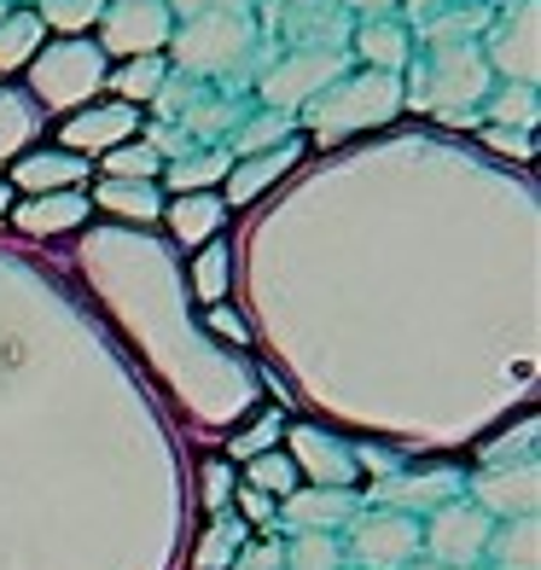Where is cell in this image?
<instances>
[{"label": "cell", "instance_id": "15", "mask_svg": "<svg viewBox=\"0 0 541 570\" xmlns=\"http://www.w3.org/2000/svg\"><path fill=\"white\" fill-rule=\"evenodd\" d=\"M94 210V198L82 187H65V193H36L30 204H12V222L23 233H70V227H82Z\"/></svg>", "mask_w": 541, "mask_h": 570}, {"label": "cell", "instance_id": "36", "mask_svg": "<svg viewBox=\"0 0 541 570\" xmlns=\"http://www.w3.org/2000/svg\"><path fill=\"white\" fill-rule=\"evenodd\" d=\"M483 140L495 146L501 158H512V164H530V158H535V140L519 135V128H483Z\"/></svg>", "mask_w": 541, "mask_h": 570}, {"label": "cell", "instance_id": "31", "mask_svg": "<svg viewBox=\"0 0 541 570\" xmlns=\"http://www.w3.org/2000/svg\"><path fill=\"white\" fill-rule=\"evenodd\" d=\"M99 12H106V0H36V18L59 36H82L88 23H99Z\"/></svg>", "mask_w": 541, "mask_h": 570}, {"label": "cell", "instance_id": "20", "mask_svg": "<svg viewBox=\"0 0 541 570\" xmlns=\"http://www.w3.org/2000/svg\"><path fill=\"white\" fill-rule=\"evenodd\" d=\"M454 472L449 465H431V472H420V478H402V483H378L373 495L391 507V512H407V507H443V501H454Z\"/></svg>", "mask_w": 541, "mask_h": 570}, {"label": "cell", "instance_id": "29", "mask_svg": "<svg viewBox=\"0 0 541 570\" xmlns=\"http://www.w3.org/2000/svg\"><path fill=\"white\" fill-rule=\"evenodd\" d=\"M245 478H250L245 489H263V495H274V501H286L292 489H303V472H297V465H292V454H279V449H268V454H256Z\"/></svg>", "mask_w": 541, "mask_h": 570}, {"label": "cell", "instance_id": "14", "mask_svg": "<svg viewBox=\"0 0 541 570\" xmlns=\"http://www.w3.org/2000/svg\"><path fill=\"white\" fill-rule=\"evenodd\" d=\"M350 47L361 59H367V70H384V76H402L407 59H414V30L396 18H361L350 30Z\"/></svg>", "mask_w": 541, "mask_h": 570}, {"label": "cell", "instance_id": "45", "mask_svg": "<svg viewBox=\"0 0 541 570\" xmlns=\"http://www.w3.org/2000/svg\"><path fill=\"white\" fill-rule=\"evenodd\" d=\"M425 570H460V564H425Z\"/></svg>", "mask_w": 541, "mask_h": 570}, {"label": "cell", "instance_id": "1", "mask_svg": "<svg viewBox=\"0 0 541 570\" xmlns=\"http://www.w3.org/2000/svg\"><path fill=\"white\" fill-rule=\"evenodd\" d=\"M263 53V30H256V12H204L187 18L169 36V70L193 76V82H234L245 76Z\"/></svg>", "mask_w": 541, "mask_h": 570}, {"label": "cell", "instance_id": "43", "mask_svg": "<svg viewBox=\"0 0 541 570\" xmlns=\"http://www.w3.org/2000/svg\"><path fill=\"white\" fill-rule=\"evenodd\" d=\"M407 7V18H420V23H431L436 12H443V0H402Z\"/></svg>", "mask_w": 541, "mask_h": 570}, {"label": "cell", "instance_id": "33", "mask_svg": "<svg viewBox=\"0 0 541 570\" xmlns=\"http://www.w3.org/2000/svg\"><path fill=\"white\" fill-rule=\"evenodd\" d=\"M279 431H286V420H279V413L268 407L263 420H256V425H245V431L234 436V443H227V454H234V460H256V454H268V449L279 443Z\"/></svg>", "mask_w": 541, "mask_h": 570}, {"label": "cell", "instance_id": "44", "mask_svg": "<svg viewBox=\"0 0 541 570\" xmlns=\"http://www.w3.org/2000/svg\"><path fill=\"white\" fill-rule=\"evenodd\" d=\"M12 204H18V193L7 187V180H0V216H7V210H12Z\"/></svg>", "mask_w": 541, "mask_h": 570}, {"label": "cell", "instance_id": "35", "mask_svg": "<svg viewBox=\"0 0 541 570\" xmlns=\"http://www.w3.org/2000/svg\"><path fill=\"white\" fill-rule=\"evenodd\" d=\"M227 501H234V472H227V460H210L204 465V507L227 512Z\"/></svg>", "mask_w": 541, "mask_h": 570}, {"label": "cell", "instance_id": "7", "mask_svg": "<svg viewBox=\"0 0 541 570\" xmlns=\"http://www.w3.org/2000/svg\"><path fill=\"white\" fill-rule=\"evenodd\" d=\"M420 541L443 559V564H460L466 570L472 559L489 553V541H495V530H489V512L483 507H466V501H443L431 512V530H420Z\"/></svg>", "mask_w": 541, "mask_h": 570}, {"label": "cell", "instance_id": "5", "mask_svg": "<svg viewBox=\"0 0 541 570\" xmlns=\"http://www.w3.org/2000/svg\"><path fill=\"white\" fill-rule=\"evenodd\" d=\"M338 76H350V47H286V53L256 76V94H263L268 111H297L321 88L338 82Z\"/></svg>", "mask_w": 541, "mask_h": 570}, {"label": "cell", "instance_id": "37", "mask_svg": "<svg viewBox=\"0 0 541 570\" xmlns=\"http://www.w3.org/2000/svg\"><path fill=\"white\" fill-rule=\"evenodd\" d=\"M164 7H169V18L187 23V18H204V12H245L250 0H164Z\"/></svg>", "mask_w": 541, "mask_h": 570}, {"label": "cell", "instance_id": "28", "mask_svg": "<svg viewBox=\"0 0 541 570\" xmlns=\"http://www.w3.org/2000/svg\"><path fill=\"white\" fill-rule=\"evenodd\" d=\"M227 279H234V245L210 239V245L198 250V263H193V285H198L204 303H222L227 297Z\"/></svg>", "mask_w": 541, "mask_h": 570}, {"label": "cell", "instance_id": "16", "mask_svg": "<svg viewBox=\"0 0 541 570\" xmlns=\"http://www.w3.org/2000/svg\"><path fill=\"white\" fill-rule=\"evenodd\" d=\"M478 489V507L483 512H524L530 518V507H535V460H519V465H489V472L472 483Z\"/></svg>", "mask_w": 541, "mask_h": 570}, {"label": "cell", "instance_id": "34", "mask_svg": "<svg viewBox=\"0 0 541 570\" xmlns=\"http://www.w3.org/2000/svg\"><path fill=\"white\" fill-rule=\"evenodd\" d=\"M489 548H495L506 564H519V570H535V524L524 518L519 524V535H501V541H489Z\"/></svg>", "mask_w": 541, "mask_h": 570}, {"label": "cell", "instance_id": "10", "mask_svg": "<svg viewBox=\"0 0 541 570\" xmlns=\"http://www.w3.org/2000/svg\"><path fill=\"white\" fill-rule=\"evenodd\" d=\"M297 158H303V140L292 135V140H279L274 151H256V158H234L227 164V187H222V204L227 210H245V204L263 193V187H274L279 175H292L297 169Z\"/></svg>", "mask_w": 541, "mask_h": 570}, {"label": "cell", "instance_id": "32", "mask_svg": "<svg viewBox=\"0 0 541 570\" xmlns=\"http://www.w3.org/2000/svg\"><path fill=\"white\" fill-rule=\"evenodd\" d=\"M286 570H338V541H332L326 530L297 535L292 553H286Z\"/></svg>", "mask_w": 541, "mask_h": 570}, {"label": "cell", "instance_id": "25", "mask_svg": "<svg viewBox=\"0 0 541 570\" xmlns=\"http://www.w3.org/2000/svg\"><path fill=\"white\" fill-rule=\"evenodd\" d=\"M279 140H292V111H256L227 135V158H256V151H274Z\"/></svg>", "mask_w": 541, "mask_h": 570}, {"label": "cell", "instance_id": "8", "mask_svg": "<svg viewBox=\"0 0 541 570\" xmlns=\"http://www.w3.org/2000/svg\"><path fill=\"white\" fill-rule=\"evenodd\" d=\"M292 465L315 478V489H350V483H355V454H350V443H338L332 431L308 425V420L292 425Z\"/></svg>", "mask_w": 541, "mask_h": 570}, {"label": "cell", "instance_id": "42", "mask_svg": "<svg viewBox=\"0 0 541 570\" xmlns=\"http://www.w3.org/2000/svg\"><path fill=\"white\" fill-rule=\"evenodd\" d=\"M332 7L338 12H391L396 0H332Z\"/></svg>", "mask_w": 541, "mask_h": 570}, {"label": "cell", "instance_id": "46", "mask_svg": "<svg viewBox=\"0 0 541 570\" xmlns=\"http://www.w3.org/2000/svg\"><path fill=\"white\" fill-rule=\"evenodd\" d=\"M274 7H292V0H274Z\"/></svg>", "mask_w": 541, "mask_h": 570}, {"label": "cell", "instance_id": "22", "mask_svg": "<svg viewBox=\"0 0 541 570\" xmlns=\"http://www.w3.org/2000/svg\"><path fill=\"white\" fill-rule=\"evenodd\" d=\"M47 41V23L36 18V7H7L0 12V70H23Z\"/></svg>", "mask_w": 541, "mask_h": 570}, {"label": "cell", "instance_id": "4", "mask_svg": "<svg viewBox=\"0 0 541 570\" xmlns=\"http://www.w3.org/2000/svg\"><path fill=\"white\" fill-rule=\"evenodd\" d=\"M489 94V53L478 41H449L431 47V65L414 76V94H402L414 111L449 117V111H472Z\"/></svg>", "mask_w": 541, "mask_h": 570}, {"label": "cell", "instance_id": "12", "mask_svg": "<svg viewBox=\"0 0 541 570\" xmlns=\"http://www.w3.org/2000/svg\"><path fill=\"white\" fill-rule=\"evenodd\" d=\"M88 180V158H76L65 146H30L23 158H12V180L7 187L18 193H65V187H82Z\"/></svg>", "mask_w": 541, "mask_h": 570}, {"label": "cell", "instance_id": "13", "mask_svg": "<svg viewBox=\"0 0 541 570\" xmlns=\"http://www.w3.org/2000/svg\"><path fill=\"white\" fill-rule=\"evenodd\" d=\"M355 553L367 559V564H407L420 553V518H407V512H373V518H361V530H355Z\"/></svg>", "mask_w": 541, "mask_h": 570}, {"label": "cell", "instance_id": "26", "mask_svg": "<svg viewBox=\"0 0 541 570\" xmlns=\"http://www.w3.org/2000/svg\"><path fill=\"white\" fill-rule=\"evenodd\" d=\"M478 117H489V128H519V135H530L535 128V88L530 82H506L495 94H483Z\"/></svg>", "mask_w": 541, "mask_h": 570}, {"label": "cell", "instance_id": "19", "mask_svg": "<svg viewBox=\"0 0 541 570\" xmlns=\"http://www.w3.org/2000/svg\"><path fill=\"white\" fill-rule=\"evenodd\" d=\"M47 128V111L36 106L23 88H0V164L23 158L36 146V135Z\"/></svg>", "mask_w": 541, "mask_h": 570}, {"label": "cell", "instance_id": "2", "mask_svg": "<svg viewBox=\"0 0 541 570\" xmlns=\"http://www.w3.org/2000/svg\"><path fill=\"white\" fill-rule=\"evenodd\" d=\"M303 111H308V135L338 146V140L361 135V128H384L402 111V76H384V70L338 76V82L321 88Z\"/></svg>", "mask_w": 541, "mask_h": 570}, {"label": "cell", "instance_id": "30", "mask_svg": "<svg viewBox=\"0 0 541 570\" xmlns=\"http://www.w3.org/2000/svg\"><path fill=\"white\" fill-rule=\"evenodd\" d=\"M99 164H106V180H158V175H164V158H158L146 140H122V146H111Z\"/></svg>", "mask_w": 541, "mask_h": 570}, {"label": "cell", "instance_id": "3", "mask_svg": "<svg viewBox=\"0 0 541 570\" xmlns=\"http://www.w3.org/2000/svg\"><path fill=\"white\" fill-rule=\"evenodd\" d=\"M30 99L47 111H70V106H88V99L106 88V53H99V41H82V36H65L53 41L47 53H36L30 65Z\"/></svg>", "mask_w": 541, "mask_h": 570}, {"label": "cell", "instance_id": "24", "mask_svg": "<svg viewBox=\"0 0 541 570\" xmlns=\"http://www.w3.org/2000/svg\"><path fill=\"white\" fill-rule=\"evenodd\" d=\"M164 76H169V59H158V53H146V59H128V65H117L106 82L117 88V99L122 106H151V94L164 88Z\"/></svg>", "mask_w": 541, "mask_h": 570}, {"label": "cell", "instance_id": "9", "mask_svg": "<svg viewBox=\"0 0 541 570\" xmlns=\"http://www.w3.org/2000/svg\"><path fill=\"white\" fill-rule=\"evenodd\" d=\"M140 135V111L122 106V99H99L94 111H76L65 128H59V146L65 151H111L122 140Z\"/></svg>", "mask_w": 541, "mask_h": 570}, {"label": "cell", "instance_id": "18", "mask_svg": "<svg viewBox=\"0 0 541 570\" xmlns=\"http://www.w3.org/2000/svg\"><path fill=\"white\" fill-rule=\"evenodd\" d=\"M164 216L180 245H210L227 222V204H222V193H180L175 204H164Z\"/></svg>", "mask_w": 541, "mask_h": 570}, {"label": "cell", "instance_id": "11", "mask_svg": "<svg viewBox=\"0 0 541 570\" xmlns=\"http://www.w3.org/2000/svg\"><path fill=\"white\" fill-rule=\"evenodd\" d=\"M355 512H361V495H355V489H292V495H286V507L274 512V530L286 524V530L308 535V530L350 524Z\"/></svg>", "mask_w": 541, "mask_h": 570}, {"label": "cell", "instance_id": "40", "mask_svg": "<svg viewBox=\"0 0 541 570\" xmlns=\"http://www.w3.org/2000/svg\"><path fill=\"white\" fill-rule=\"evenodd\" d=\"M210 326H216V332H227L234 344H245V338H250V332H245V321L234 315V308H210Z\"/></svg>", "mask_w": 541, "mask_h": 570}, {"label": "cell", "instance_id": "17", "mask_svg": "<svg viewBox=\"0 0 541 570\" xmlns=\"http://www.w3.org/2000/svg\"><path fill=\"white\" fill-rule=\"evenodd\" d=\"M180 122V135L187 140H204V146H216V140H227L234 128L245 122V111H239V99H227V94H210L198 82V94L187 99V111L175 117Z\"/></svg>", "mask_w": 541, "mask_h": 570}, {"label": "cell", "instance_id": "39", "mask_svg": "<svg viewBox=\"0 0 541 570\" xmlns=\"http://www.w3.org/2000/svg\"><path fill=\"white\" fill-rule=\"evenodd\" d=\"M239 507L256 518V524H268V530H274V495H263V489H245V483H239Z\"/></svg>", "mask_w": 541, "mask_h": 570}, {"label": "cell", "instance_id": "6", "mask_svg": "<svg viewBox=\"0 0 541 570\" xmlns=\"http://www.w3.org/2000/svg\"><path fill=\"white\" fill-rule=\"evenodd\" d=\"M175 18L164 0H106L99 12V53H122V59H146L169 47Z\"/></svg>", "mask_w": 541, "mask_h": 570}, {"label": "cell", "instance_id": "41", "mask_svg": "<svg viewBox=\"0 0 541 570\" xmlns=\"http://www.w3.org/2000/svg\"><path fill=\"white\" fill-rule=\"evenodd\" d=\"M350 454H355V465H373L378 478L396 472V454H391V449H350Z\"/></svg>", "mask_w": 541, "mask_h": 570}, {"label": "cell", "instance_id": "21", "mask_svg": "<svg viewBox=\"0 0 541 570\" xmlns=\"http://www.w3.org/2000/svg\"><path fill=\"white\" fill-rule=\"evenodd\" d=\"M94 204H99V210H111V216H122V222H158L164 216L158 180H99Z\"/></svg>", "mask_w": 541, "mask_h": 570}, {"label": "cell", "instance_id": "23", "mask_svg": "<svg viewBox=\"0 0 541 570\" xmlns=\"http://www.w3.org/2000/svg\"><path fill=\"white\" fill-rule=\"evenodd\" d=\"M227 151L222 146H198V151H180V158H169L164 164V175H169V187H175V198L180 193H204V187H216V180L227 175Z\"/></svg>", "mask_w": 541, "mask_h": 570}, {"label": "cell", "instance_id": "47", "mask_svg": "<svg viewBox=\"0 0 541 570\" xmlns=\"http://www.w3.org/2000/svg\"><path fill=\"white\" fill-rule=\"evenodd\" d=\"M0 12H7V0H0Z\"/></svg>", "mask_w": 541, "mask_h": 570}, {"label": "cell", "instance_id": "38", "mask_svg": "<svg viewBox=\"0 0 541 570\" xmlns=\"http://www.w3.org/2000/svg\"><path fill=\"white\" fill-rule=\"evenodd\" d=\"M234 570H286V548H279V541H263V548L239 553Z\"/></svg>", "mask_w": 541, "mask_h": 570}, {"label": "cell", "instance_id": "27", "mask_svg": "<svg viewBox=\"0 0 541 570\" xmlns=\"http://www.w3.org/2000/svg\"><path fill=\"white\" fill-rule=\"evenodd\" d=\"M239 553H245V524H239V518H222V512H216V524L204 530L193 564H198V570H234Z\"/></svg>", "mask_w": 541, "mask_h": 570}]
</instances>
